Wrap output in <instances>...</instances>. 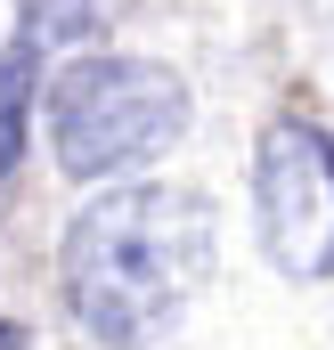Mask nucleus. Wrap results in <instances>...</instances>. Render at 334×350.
<instances>
[{
    "label": "nucleus",
    "mask_w": 334,
    "mask_h": 350,
    "mask_svg": "<svg viewBox=\"0 0 334 350\" xmlns=\"http://www.w3.org/2000/svg\"><path fill=\"white\" fill-rule=\"evenodd\" d=\"M0 350H25V326H0Z\"/></svg>",
    "instance_id": "nucleus-6"
},
{
    "label": "nucleus",
    "mask_w": 334,
    "mask_h": 350,
    "mask_svg": "<svg viewBox=\"0 0 334 350\" xmlns=\"http://www.w3.org/2000/svg\"><path fill=\"white\" fill-rule=\"evenodd\" d=\"M188 139V82L155 57H82L49 82V155L66 179L147 172Z\"/></svg>",
    "instance_id": "nucleus-2"
},
{
    "label": "nucleus",
    "mask_w": 334,
    "mask_h": 350,
    "mask_svg": "<svg viewBox=\"0 0 334 350\" xmlns=\"http://www.w3.org/2000/svg\"><path fill=\"white\" fill-rule=\"evenodd\" d=\"M33 57L41 49H0V187L16 172V155H25V122H33Z\"/></svg>",
    "instance_id": "nucleus-5"
},
{
    "label": "nucleus",
    "mask_w": 334,
    "mask_h": 350,
    "mask_svg": "<svg viewBox=\"0 0 334 350\" xmlns=\"http://www.w3.org/2000/svg\"><path fill=\"white\" fill-rule=\"evenodd\" d=\"M123 16V0H16V41L25 49H57V41H90Z\"/></svg>",
    "instance_id": "nucleus-4"
},
{
    "label": "nucleus",
    "mask_w": 334,
    "mask_h": 350,
    "mask_svg": "<svg viewBox=\"0 0 334 350\" xmlns=\"http://www.w3.org/2000/svg\"><path fill=\"white\" fill-rule=\"evenodd\" d=\"M212 269V204L188 187H106L57 237L66 310L98 350H147Z\"/></svg>",
    "instance_id": "nucleus-1"
},
{
    "label": "nucleus",
    "mask_w": 334,
    "mask_h": 350,
    "mask_svg": "<svg viewBox=\"0 0 334 350\" xmlns=\"http://www.w3.org/2000/svg\"><path fill=\"white\" fill-rule=\"evenodd\" d=\"M253 228L277 277L326 285L334 277V139L318 122L285 114L261 131L253 155Z\"/></svg>",
    "instance_id": "nucleus-3"
}]
</instances>
